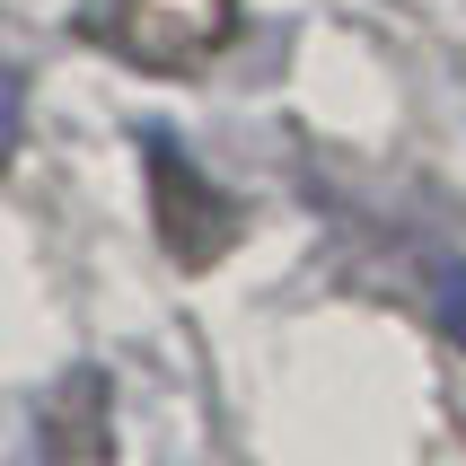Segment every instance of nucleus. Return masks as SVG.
Masks as SVG:
<instances>
[{"label":"nucleus","mask_w":466,"mask_h":466,"mask_svg":"<svg viewBox=\"0 0 466 466\" xmlns=\"http://www.w3.org/2000/svg\"><path fill=\"white\" fill-rule=\"evenodd\" d=\"M26 466H115V388H106V370L79 361L71 379L45 396Z\"/></svg>","instance_id":"3"},{"label":"nucleus","mask_w":466,"mask_h":466,"mask_svg":"<svg viewBox=\"0 0 466 466\" xmlns=\"http://www.w3.org/2000/svg\"><path fill=\"white\" fill-rule=\"evenodd\" d=\"M141 167H150V229H158V247H167V264L211 273V264L238 247V203L167 141V132L141 141Z\"/></svg>","instance_id":"2"},{"label":"nucleus","mask_w":466,"mask_h":466,"mask_svg":"<svg viewBox=\"0 0 466 466\" xmlns=\"http://www.w3.org/2000/svg\"><path fill=\"white\" fill-rule=\"evenodd\" d=\"M431 317H441V335L466 352V264H441L431 273Z\"/></svg>","instance_id":"4"},{"label":"nucleus","mask_w":466,"mask_h":466,"mask_svg":"<svg viewBox=\"0 0 466 466\" xmlns=\"http://www.w3.org/2000/svg\"><path fill=\"white\" fill-rule=\"evenodd\" d=\"M238 18H247L238 0H97L79 26L106 53H124L132 71L185 79V71H211L238 45Z\"/></svg>","instance_id":"1"}]
</instances>
